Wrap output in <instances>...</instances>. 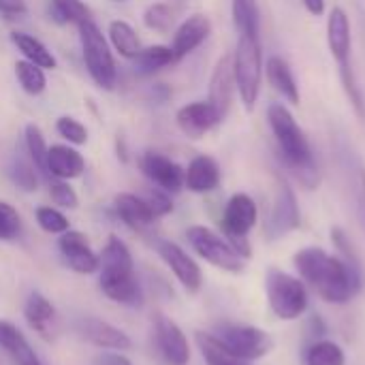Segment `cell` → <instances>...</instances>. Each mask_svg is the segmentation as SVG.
I'll use <instances>...</instances> for the list:
<instances>
[{
  "instance_id": "obj_1",
  "label": "cell",
  "mask_w": 365,
  "mask_h": 365,
  "mask_svg": "<svg viewBox=\"0 0 365 365\" xmlns=\"http://www.w3.org/2000/svg\"><path fill=\"white\" fill-rule=\"evenodd\" d=\"M295 269L323 302L344 306L355 299L364 287L359 265L346 263L340 255H329L319 246H308L293 257Z\"/></svg>"
},
{
  "instance_id": "obj_32",
  "label": "cell",
  "mask_w": 365,
  "mask_h": 365,
  "mask_svg": "<svg viewBox=\"0 0 365 365\" xmlns=\"http://www.w3.org/2000/svg\"><path fill=\"white\" fill-rule=\"evenodd\" d=\"M6 173H9L11 182H13L17 188L26 190V192H32V190L38 188V171H36V167L32 165L30 156L15 154V156L9 160V165H6Z\"/></svg>"
},
{
  "instance_id": "obj_22",
  "label": "cell",
  "mask_w": 365,
  "mask_h": 365,
  "mask_svg": "<svg viewBox=\"0 0 365 365\" xmlns=\"http://www.w3.org/2000/svg\"><path fill=\"white\" fill-rule=\"evenodd\" d=\"M265 77L269 81V86L289 103V105H299L302 94H299V86L297 79L293 75V68L289 66V62L280 56H269L265 62Z\"/></svg>"
},
{
  "instance_id": "obj_25",
  "label": "cell",
  "mask_w": 365,
  "mask_h": 365,
  "mask_svg": "<svg viewBox=\"0 0 365 365\" xmlns=\"http://www.w3.org/2000/svg\"><path fill=\"white\" fill-rule=\"evenodd\" d=\"M0 349L17 365H43L24 334L9 321H0Z\"/></svg>"
},
{
  "instance_id": "obj_48",
  "label": "cell",
  "mask_w": 365,
  "mask_h": 365,
  "mask_svg": "<svg viewBox=\"0 0 365 365\" xmlns=\"http://www.w3.org/2000/svg\"><path fill=\"white\" fill-rule=\"evenodd\" d=\"M152 96H154V101H158V103H165V101L171 96V90H169L165 83H156V86L152 88Z\"/></svg>"
},
{
  "instance_id": "obj_30",
  "label": "cell",
  "mask_w": 365,
  "mask_h": 365,
  "mask_svg": "<svg viewBox=\"0 0 365 365\" xmlns=\"http://www.w3.org/2000/svg\"><path fill=\"white\" fill-rule=\"evenodd\" d=\"M197 346H199V351H201L207 365H252L250 361H244L237 355H233L227 346H222L214 334L199 331L197 334Z\"/></svg>"
},
{
  "instance_id": "obj_19",
  "label": "cell",
  "mask_w": 365,
  "mask_h": 365,
  "mask_svg": "<svg viewBox=\"0 0 365 365\" xmlns=\"http://www.w3.org/2000/svg\"><path fill=\"white\" fill-rule=\"evenodd\" d=\"M98 269H101V280L98 282H107V280H120V278H128L133 276V257L130 250L126 248V244L118 237L111 235L98 257Z\"/></svg>"
},
{
  "instance_id": "obj_10",
  "label": "cell",
  "mask_w": 365,
  "mask_h": 365,
  "mask_svg": "<svg viewBox=\"0 0 365 365\" xmlns=\"http://www.w3.org/2000/svg\"><path fill=\"white\" fill-rule=\"evenodd\" d=\"M154 246H156V252L160 255V259L175 274L180 284L188 293H199L203 287V274H201V267L197 265V261L184 248H180L178 244H173L169 240H156Z\"/></svg>"
},
{
  "instance_id": "obj_28",
  "label": "cell",
  "mask_w": 365,
  "mask_h": 365,
  "mask_svg": "<svg viewBox=\"0 0 365 365\" xmlns=\"http://www.w3.org/2000/svg\"><path fill=\"white\" fill-rule=\"evenodd\" d=\"M101 289L115 304H122L128 308H139L143 304V289H141V282L137 280L135 274L128 278L101 282Z\"/></svg>"
},
{
  "instance_id": "obj_5",
  "label": "cell",
  "mask_w": 365,
  "mask_h": 365,
  "mask_svg": "<svg viewBox=\"0 0 365 365\" xmlns=\"http://www.w3.org/2000/svg\"><path fill=\"white\" fill-rule=\"evenodd\" d=\"M265 295L269 310L280 321H297L308 310V289L304 280L278 267H269L265 274Z\"/></svg>"
},
{
  "instance_id": "obj_2",
  "label": "cell",
  "mask_w": 365,
  "mask_h": 365,
  "mask_svg": "<svg viewBox=\"0 0 365 365\" xmlns=\"http://www.w3.org/2000/svg\"><path fill=\"white\" fill-rule=\"evenodd\" d=\"M267 122L276 139L278 158L282 167L306 188L314 190L321 184V165L319 158L297 124L295 115L282 103H272L267 107Z\"/></svg>"
},
{
  "instance_id": "obj_38",
  "label": "cell",
  "mask_w": 365,
  "mask_h": 365,
  "mask_svg": "<svg viewBox=\"0 0 365 365\" xmlns=\"http://www.w3.org/2000/svg\"><path fill=\"white\" fill-rule=\"evenodd\" d=\"M338 75H340V83H342V90L351 103V107L355 109V113L359 118H365V98L364 90L357 81V75H355V68H353V62L351 64H344V66H338Z\"/></svg>"
},
{
  "instance_id": "obj_45",
  "label": "cell",
  "mask_w": 365,
  "mask_h": 365,
  "mask_svg": "<svg viewBox=\"0 0 365 365\" xmlns=\"http://www.w3.org/2000/svg\"><path fill=\"white\" fill-rule=\"evenodd\" d=\"M0 13L2 15H24L26 2L24 0H0Z\"/></svg>"
},
{
  "instance_id": "obj_46",
  "label": "cell",
  "mask_w": 365,
  "mask_h": 365,
  "mask_svg": "<svg viewBox=\"0 0 365 365\" xmlns=\"http://www.w3.org/2000/svg\"><path fill=\"white\" fill-rule=\"evenodd\" d=\"M96 365H133L122 353H103L96 357Z\"/></svg>"
},
{
  "instance_id": "obj_4",
  "label": "cell",
  "mask_w": 365,
  "mask_h": 365,
  "mask_svg": "<svg viewBox=\"0 0 365 365\" xmlns=\"http://www.w3.org/2000/svg\"><path fill=\"white\" fill-rule=\"evenodd\" d=\"M77 30L81 43V58L92 81L103 90H113L118 81V66L109 41L92 19L79 24Z\"/></svg>"
},
{
  "instance_id": "obj_39",
  "label": "cell",
  "mask_w": 365,
  "mask_h": 365,
  "mask_svg": "<svg viewBox=\"0 0 365 365\" xmlns=\"http://www.w3.org/2000/svg\"><path fill=\"white\" fill-rule=\"evenodd\" d=\"M344 158H346V167H349V178H351V188L355 195L357 212H359L361 225L365 227V169L355 154L351 156V152H344Z\"/></svg>"
},
{
  "instance_id": "obj_47",
  "label": "cell",
  "mask_w": 365,
  "mask_h": 365,
  "mask_svg": "<svg viewBox=\"0 0 365 365\" xmlns=\"http://www.w3.org/2000/svg\"><path fill=\"white\" fill-rule=\"evenodd\" d=\"M306 11L314 17H321L325 13V0H302Z\"/></svg>"
},
{
  "instance_id": "obj_35",
  "label": "cell",
  "mask_w": 365,
  "mask_h": 365,
  "mask_svg": "<svg viewBox=\"0 0 365 365\" xmlns=\"http://www.w3.org/2000/svg\"><path fill=\"white\" fill-rule=\"evenodd\" d=\"M24 143H26V154L30 156V160L36 167V171L43 173V175H47L45 163H47V150H49V145L45 141L43 130L34 122L26 124V128H24Z\"/></svg>"
},
{
  "instance_id": "obj_41",
  "label": "cell",
  "mask_w": 365,
  "mask_h": 365,
  "mask_svg": "<svg viewBox=\"0 0 365 365\" xmlns=\"http://www.w3.org/2000/svg\"><path fill=\"white\" fill-rule=\"evenodd\" d=\"M19 235H21V216H19V212L11 203L0 201V240L11 242V240H17Z\"/></svg>"
},
{
  "instance_id": "obj_50",
  "label": "cell",
  "mask_w": 365,
  "mask_h": 365,
  "mask_svg": "<svg viewBox=\"0 0 365 365\" xmlns=\"http://www.w3.org/2000/svg\"><path fill=\"white\" fill-rule=\"evenodd\" d=\"M113 2H126V0H113Z\"/></svg>"
},
{
  "instance_id": "obj_6",
  "label": "cell",
  "mask_w": 365,
  "mask_h": 365,
  "mask_svg": "<svg viewBox=\"0 0 365 365\" xmlns=\"http://www.w3.org/2000/svg\"><path fill=\"white\" fill-rule=\"evenodd\" d=\"M214 336L222 346H227L233 355L244 361H259L267 357L274 349V340L267 331L255 325H237V323H222L214 329Z\"/></svg>"
},
{
  "instance_id": "obj_8",
  "label": "cell",
  "mask_w": 365,
  "mask_h": 365,
  "mask_svg": "<svg viewBox=\"0 0 365 365\" xmlns=\"http://www.w3.org/2000/svg\"><path fill=\"white\" fill-rule=\"evenodd\" d=\"M299 225H302V212H299L295 190L291 188L287 178L278 175L276 197H274V205L265 222V233L269 240H278L299 229Z\"/></svg>"
},
{
  "instance_id": "obj_9",
  "label": "cell",
  "mask_w": 365,
  "mask_h": 365,
  "mask_svg": "<svg viewBox=\"0 0 365 365\" xmlns=\"http://www.w3.org/2000/svg\"><path fill=\"white\" fill-rule=\"evenodd\" d=\"M259 220V207L255 199L246 192H235L222 212V233L227 240H246Z\"/></svg>"
},
{
  "instance_id": "obj_27",
  "label": "cell",
  "mask_w": 365,
  "mask_h": 365,
  "mask_svg": "<svg viewBox=\"0 0 365 365\" xmlns=\"http://www.w3.org/2000/svg\"><path fill=\"white\" fill-rule=\"evenodd\" d=\"M107 34H109V45L115 53H120L122 58L126 60H135L137 53L141 51V38L137 34V30L124 21V19H113L109 21V28H107Z\"/></svg>"
},
{
  "instance_id": "obj_34",
  "label": "cell",
  "mask_w": 365,
  "mask_h": 365,
  "mask_svg": "<svg viewBox=\"0 0 365 365\" xmlns=\"http://www.w3.org/2000/svg\"><path fill=\"white\" fill-rule=\"evenodd\" d=\"M15 77L17 83L21 86V90L30 96H38L45 92L47 88V77H45V68L28 62V60H17L15 62Z\"/></svg>"
},
{
  "instance_id": "obj_37",
  "label": "cell",
  "mask_w": 365,
  "mask_h": 365,
  "mask_svg": "<svg viewBox=\"0 0 365 365\" xmlns=\"http://www.w3.org/2000/svg\"><path fill=\"white\" fill-rule=\"evenodd\" d=\"M175 24V9L169 2H152L143 11V26L154 32H169Z\"/></svg>"
},
{
  "instance_id": "obj_17",
  "label": "cell",
  "mask_w": 365,
  "mask_h": 365,
  "mask_svg": "<svg viewBox=\"0 0 365 365\" xmlns=\"http://www.w3.org/2000/svg\"><path fill=\"white\" fill-rule=\"evenodd\" d=\"M327 47L338 66L351 64L353 56V34L351 19L342 6H334L327 17Z\"/></svg>"
},
{
  "instance_id": "obj_13",
  "label": "cell",
  "mask_w": 365,
  "mask_h": 365,
  "mask_svg": "<svg viewBox=\"0 0 365 365\" xmlns=\"http://www.w3.org/2000/svg\"><path fill=\"white\" fill-rule=\"evenodd\" d=\"M143 175L158 188L167 192H178L184 188V169L160 152H145L139 160Z\"/></svg>"
},
{
  "instance_id": "obj_18",
  "label": "cell",
  "mask_w": 365,
  "mask_h": 365,
  "mask_svg": "<svg viewBox=\"0 0 365 365\" xmlns=\"http://www.w3.org/2000/svg\"><path fill=\"white\" fill-rule=\"evenodd\" d=\"M58 248L66 261V265L77 274H92L98 269V257L90 248V242L79 231H66L58 240Z\"/></svg>"
},
{
  "instance_id": "obj_23",
  "label": "cell",
  "mask_w": 365,
  "mask_h": 365,
  "mask_svg": "<svg viewBox=\"0 0 365 365\" xmlns=\"http://www.w3.org/2000/svg\"><path fill=\"white\" fill-rule=\"evenodd\" d=\"M24 317L28 321V325L45 340H51L56 334V310L51 306V302L41 295V293H30V297L26 299L24 306Z\"/></svg>"
},
{
  "instance_id": "obj_14",
  "label": "cell",
  "mask_w": 365,
  "mask_h": 365,
  "mask_svg": "<svg viewBox=\"0 0 365 365\" xmlns=\"http://www.w3.org/2000/svg\"><path fill=\"white\" fill-rule=\"evenodd\" d=\"M222 120L214 111L207 101H195L178 109L175 124L188 139H203L212 128H216Z\"/></svg>"
},
{
  "instance_id": "obj_24",
  "label": "cell",
  "mask_w": 365,
  "mask_h": 365,
  "mask_svg": "<svg viewBox=\"0 0 365 365\" xmlns=\"http://www.w3.org/2000/svg\"><path fill=\"white\" fill-rule=\"evenodd\" d=\"M113 210L124 225H128L130 229H137V231L148 229L156 220V216L152 214L145 199L130 195V192H120L113 201Z\"/></svg>"
},
{
  "instance_id": "obj_33",
  "label": "cell",
  "mask_w": 365,
  "mask_h": 365,
  "mask_svg": "<svg viewBox=\"0 0 365 365\" xmlns=\"http://www.w3.org/2000/svg\"><path fill=\"white\" fill-rule=\"evenodd\" d=\"M231 11L240 34H259L261 13L257 0H231Z\"/></svg>"
},
{
  "instance_id": "obj_29",
  "label": "cell",
  "mask_w": 365,
  "mask_h": 365,
  "mask_svg": "<svg viewBox=\"0 0 365 365\" xmlns=\"http://www.w3.org/2000/svg\"><path fill=\"white\" fill-rule=\"evenodd\" d=\"M175 56L173 49L169 45H150V47H141V51L135 58V73L139 75H154L171 64H175Z\"/></svg>"
},
{
  "instance_id": "obj_12",
  "label": "cell",
  "mask_w": 365,
  "mask_h": 365,
  "mask_svg": "<svg viewBox=\"0 0 365 365\" xmlns=\"http://www.w3.org/2000/svg\"><path fill=\"white\" fill-rule=\"evenodd\" d=\"M154 338L158 353L169 365H188L190 361V344L184 331L165 314H158L154 321Z\"/></svg>"
},
{
  "instance_id": "obj_31",
  "label": "cell",
  "mask_w": 365,
  "mask_h": 365,
  "mask_svg": "<svg viewBox=\"0 0 365 365\" xmlns=\"http://www.w3.org/2000/svg\"><path fill=\"white\" fill-rule=\"evenodd\" d=\"M304 365H346V355L338 342L317 340L306 349Z\"/></svg>"
},
{
  "instance_id": "obj_42",
  "label": "cell",
  "mask_w": 365,
  "mask_h": 365,
  "mask_svg": "<svg viewBox=\"0 0 365 365\" xmlns=\"http://www.w3.org/2000/svg\"><path fill=\"white\" fill-rule=\"evenodd\" d=\"M56 130H58V135H60L62 139H66L71 145H86V143H88V128H86L79 120H75V118H71V115L58 118V120H56Z\"/></svg>"
},
{
  "instance_id": "obj_7",
  "label": "cell",
  "mask_w": 365,
  "mask_h": 365,
  "mask_svg": "<svg viewBox=\"0 0 365 365\" xmlns=\"http://www.w3.org/2000/svg\"><path fill=\"white\" fill-rule=\"evenodd\" d=\"M186 240L192 246V250L210 265L229 274H240L244 269L246 259L235 252V248L227 242V237L214 233L212 229L195 225L186 231Z\"/></svg>"
},
{
  "instance_id": "obj_49",
  "label": "cell",
  "mask_w": 365,
  "mask_h": 365,
  "mask_svg": "<svg viewBox=\"0 0 365 365\" xmlns=\"http://www.w3.org/2000/svg\"><path fill=\"white\" fill-rule=\"evenodd\" d=\"M115 152H118V158H120L122 163L128 160V150H126V141H124L122 135H118V139H115Z\"/></svg>"
},
{
  "instance_id": "obj_43",
  "label": "cell",
  "mask_w": 365,
  "mask_h": 365,
  "mask_svg": "<svg viewBox=\"0 0 365 365\" xmlns=\"http://www.w3.org/2000/svg\"><path fill=\"white\" fill-rule=\"evenodd\" d=\"M49 197L58 207H64V210H75L79 205V197H77L75 188L64 180L49 182Z\"/></svg>"
},
{
  "instance_id": "obj_44",
  "label": "cell",
  "mask_w": 365,
  "mask_h": 365,
  "mask_svg": "<svg viewBox=\"0 0 365 365\" xmlns=\"http://www.w3.org/2000/svg\"><path fill=\"white\" fill-rule=\"evenodd\" d=\"M145 203L150 205V210H152V214H154L156 218H163V216H167V214L173 212V201H171L169 192L163 190V188L150 190L148 197H145Z\"/></svg>"
},
{
  "instance_id": "obj_3",
  "label": "cell",
  "mask_w": 365,
  "mask_h": 365,
  "mask_svg": "<svg viewBox=\"0 0 365 365\" xmlns=\"http://www.w3.org/2000/svg\"><path fill=\"white\" fill-rule=\"evenodd\" d=\"M233 77L244 107L252 111L263 83V49L259 34H240L233 53Z\"/></svg>"
},
{
  "instance_id": "obj_21",
  "label": "cell",
  "mask_w": 365,
  "mask_h": 365,
  "mask_svg": "<svg viewBox=\"0 0 365 365\" xmlns=\"http://www.w3.org/2000/svg\"><path fill=\"white\" fill-rule=\"evenodd\" d=\"M184 186L190 192L205 195L220 186V165L216 158L207 154H199L188 163V169H184Z\"/></svg>"
},
{
  "instance_id": "obj_36",
  "label": "cell",
  "mask_w": 365,
  "mask_h": 365,
  "mask_svg": "<svg viewBox=\"0 0 365 365\" xmlns=\"http://www.w3.org/2000/svg\"><path fill=\"white\" fill-rule=\"evenodd\" d=\"M51 15L60 24H75V26L92 19V13L83 0H51Z\"/></svg>"
},
{
  "instance_id": "obj_40",
  "label": "cell",
  "mask_w": 365,
  "mask_h": 365,
  "mask_svg": "<svg viewBox=\"0 0 365 365\" xmlns=\"http://www.w3.org/2000/svg\"><path fill=\"white\" fill-rule=\"evenodd\" d=\"M34 216H36L38 227H41L45 233H49V235H62V233H66V231L71 229L68 218H66L60 210H56V207L41 205V207H36Z\"/></svg>"
},
{
  "instance_id": "obj_11",
  "label": "cell",
  "mask_w": 365,
  "mask_h": 365,
  "mask_svg": "<svg viewBox=\"0 0 365 365\" xmlns=\"http://www.w3.org/2000/svg\"><path fill=\"white\" fill-rule=\"evenodd\" d=\"M235 92L237 88H235V77H233V56L225 53L216 62L212 77H210V88H207V103L214 107L220 120L229 115Z\"/></svg>"
},
{
  "instance_id": "obj_16",
  "label": "cell",
  "mask_w": 365,
  "mask_h": 365,
  "mask_svg": "<svg viewBox=\"0 0 365 365\" xmlns=\"http://www.w3.org/2000/svg\"><path fill=\"white\" fill-rule=\"evenodd\" d=\"M75 331L88 340L90 344L98 346V349H109V351H128L133 346L130 338L113 327L111 323H105L101 319H92V317H81L75 323Z\"/></svg>"
},
{
  "instance_id": "obj_15",
  "label": "cell",
  "mask_w": 365,
  "mask_h": 365,
  "mask_svg": "<svg viewBox=\"0 0 365 365\" xmlns=\"http://www.w3.org/2000/svg\"><path fill=\"white\" fill-rule=\"evenodd\" d=\"M212 34V21L207 15L203 13H195L190 17H186L173 32V38H171V49H173V56L175 60L180 62L182 58L190 56L197 47H201L207 36Z\"/></svg>"
},
{
  "instance_id": "obj_26",
  "label": "cell",
  "mask_w": 365,
  "mask_h": 365,
  "mask_svg": "<svg viewBox=\"0 0 365 365\" xmlns=\"http://www.w3.org/2000/svg\"><path fill=\"white\" fill-rule=\"evenodd\" d=\"M11 43L17 47V51H21L24 60H28V62H32V64H36V66H41L45 71H53L58 66L56 56L36 36H32L28 32H17L15 30V32H11Z\"/></svg>"
},
{
  "instance_id": "obj_20",
  "label": "cell",
  "mask_w": 365,
  "mask_h": 365,
  "mask_svg": "<svg viewBox=\"0 0 365 365\" xmlns=\"http://www.w3.org/2000/svg\"><path fill=\"white\" fill-rule=\"evenodd\" d=\"M45 171H47V175H51L56 180L68 182V180H75V178L83 175L86 158L71 143L68 145L66 143H53L47 150Z\"/></svg>"
}]
</instances>
